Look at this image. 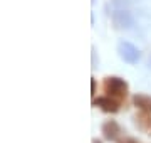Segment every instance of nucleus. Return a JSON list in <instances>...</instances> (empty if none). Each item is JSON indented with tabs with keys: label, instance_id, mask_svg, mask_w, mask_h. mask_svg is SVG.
Segmentation results:
<instances>
[{
	"label": "nucleus",
	"instance_id": "nucleus-8",
	"mask_svg": "<svg viewBox=\"0 0 151 143\" xmlns=\"http://www.w3.org/2000/svg\"><path fill=\"white\" fill-rule=\"evenodd\" d=\"M123 143H136L134 140H126V142H123Z\"/></svg>",
	"mask_w": 151,
	"mask_h": 143
},
{
	"label": "nucleus",
	"instance_id": "nucleus-3",
	"mask_svg": "<svg viewBox=\"0 0 151 143\" xmlns=\"http://www.w3.org/2000/svg\"><path fill=\"white\" fill-rule=\"evenodd\" d=\"M103 133H104V138H106V140L114 142V140H118V136L121 135V128H119V125L114 120H109L103 125Z\"/></svg>",
	"mask_w": 151,
	"mask_h": 143
},
{
	"label": "nucleus",
	"instance_id": "nucleus-4",
	"mask_svg": "<svg viewBox=\"0 0 151 143\" xmlns=\"http://www.w3.org/2000/svg\"><path fill=\"white\" fill-rule=\"evenodd\" d=\"M134 105L143 110L145 113H151V96L146 94H136L134 96Z\"/></svg>",
	"mask_w": 151,
	"mask_h": 143
},
{
	"label": "nucleus",
	"instance_id": "nucleus-5",
	"mask_svg": "<svg viewBox=\"0 0 151 143\" xmlns=\"http://www.w3.org/2000/svg\"><path fill=\"white\" fill-rule=\"evenodd\" d=\"M121 54H123V57L126 61H129V62H134L136 59H138V51L133 47L131 44H121Z\"/></svg>",
	"mask_w": 151,
	"mask_h": 143
},
{
	"label": "nucleus",
	"instance_id": "nucleus-1",
	"mask_svg": "<svg viewBox=\"0 0 151 143\" xmlns=\"http://www.w3.org/2000/svg\"><path fill=\"white\" fill-rule=\"evenodd\" d=\"M104 93H106V96L121 103L128 94V84L121 77H106L104 79Z\"/></svg>",
	"mask_w": 151,
	"mask_h": 143
},
{
	"label": "nucleus",
	"instance_id": "nucleus-2",
	"mask_svg": "<svg viewBox=\"0 0 151 143\" xmlns=\"http://www.w3.org/2000/svg\"><path fill=\"white\" fill-rule=\"evenodd\" d=\"M94 106H99L106 113H116L119 110V101L109 98V96H103V98L94 99Z\"/></svg>",
	"mask_w": 151,
	"mask_h": 143
},
{
	"label": "nucleus",
	"instance_id": "nucleus-6",
	"mask_svg": "<svg viewBox=\"0 0 151 143\" xmlns=\"http://www.w3.org/2000/svg\"><path fill=\"white\" fill-rule=\"evenodd\" d=\"M136 123H138L143 130L151 133V116H150V113H145V111H143L139 116H136Z\"/></svg>",
	"mask_w": 151,
	"mask_h": 143
},
{
	"label": "nucleus",
	"instance_id": "nucleus-7",
	"mask_svg": "<svg viewBox=\"0 0 151 143\" xmlns=\"http://www.w3.org/2000/svg\"><path fill=\"white\" fill-rule=\"evenodd\" d=\"M92 94H96V81L92 79Z\"/></svg>",
	"mask_w": 151,
	"mask_h": 143
}]
</instances>
